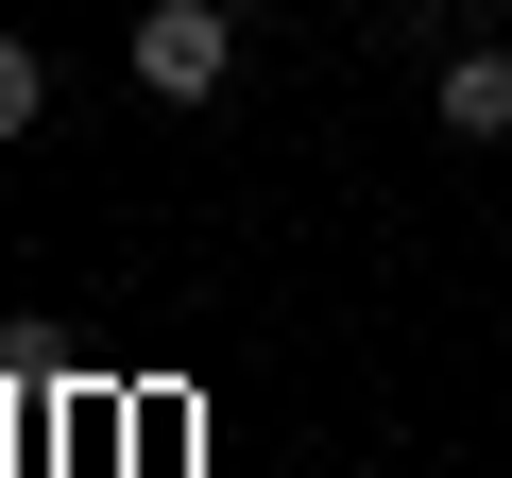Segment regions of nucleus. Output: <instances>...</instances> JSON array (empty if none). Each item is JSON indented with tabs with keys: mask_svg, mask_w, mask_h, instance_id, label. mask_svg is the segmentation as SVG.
Here are the masks:
<instances>
[{
	"mask_svg": "<svg viewBox=\"0 0 512 478\" xmlns=\"http://www.w3.org/2000/svg\"><path fill=\"white\" fill-rule=\"evenodd\" d=\"M222 52H239V0H154V18H137V86L154 103H205Z\"/></svg>",
	"mask_w": 512,
	"mask_h": 478,
	"instance_id": "obj_1",
	"label": "nucleus"
},
{
	"mask_svg": "<svg viewBox=\"0 0 512 478\" xmlns=\"http://www.w3.org/2000/svg\"><path fill=\"white\" fill-rule=\"evenodd\" d=\"M444 137H512V52H461L444 69Z\"/></svg>",
	"mask_w": 512,
	"mask_h": 478,
	"instance_id": "obj_2",
	"label": "nucleus"
},
{
	"mask_svg": "<svg viewBox=\"0 0 512 478\" xmlns=\"http://www.w3.org/2000/svg\"><path fill=\"white\" fill-rule=\"evenodd\" d=\"M35 103H52V69H35V35H0V137H35Z\"/></svg>",
	"mask_w": 512,
	"mask_h": 478,
	"instance_id": "obj_3",
	"label": "nucleus"
}]
</instances>
